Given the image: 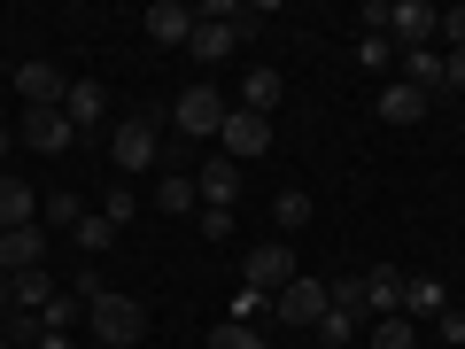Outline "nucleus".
<instances>
[{"instance_id":"nucleus-1","label":"nucleus","mask_w":465,"mask_h":349,"mask_svg":"<svg viewBox=\"0 0 465 349\" xmlns=\"http://www.w3.org/2000/svg\"><path fill=\"white\" fill-rule=\"evenodd\" d=\"M85 334H94V349H133V342H148V311H140L133 295L94 287V303H85Z\"/></svg>"},{"instance_id":"nucleus-2","label":"nucleus","mask_w":465,"mask_h":349,"mask_svg":"<svg viewBox=\"0 0 465 349\" xmlns=\"http://www.w3.org/2000/svg\"><path fill=\"white\" fill-rule=\"evenodd\" d=\"M287 280H295V241H256L241 256V287H256V295H280Z\"/></svg>"},{"instance_id":"nucleus-3","label":"nucleus","mask_w":465,"mask_h":349,"mask_svg":"<svg viewBox=\"0 0 465 349\" xmlns=\"http://www.w3.org/2000/svg\"><path fill=\"white\" fill-rule=\"evenodd\" d=\"M272 318L280 326H295V334H311L318 318H326V280H311V272H295V280L272 295Z\"/></svg>"},{"instance_id":"nucleus-4","label":"nucleus","mask_w":465,"mask_h":349,"mask_svg":"<svg viewBox=\"0 0 465 349\" xmlns=\"http://www.w3.org/2000/svg\"><path fill=\"white\" fill-rule=\"evenodd\" d=\"M225 109H232V101L217 94V85H186V94H179V109H171V125H179L186 140H217Z\"/></svg>"},{"instance_id":"nucleus-5","label":"nucleus","mask_w":465,"mask_h":349,"mask_svg":"<svg viewBox=\"0 0 465 349\" xmlns=\"http://www.w3.org/2000/svg\"><path fill=\"white\" fill-rule=\"evenodd\" d=\"M217 148H225L232 164H256V155H272V116L225 109V125H217Z\"/></svg>"},{"instance_id":"nucleus-6","label":"nucleus","mask_w":465,"mask_h":349,"mask_svg":"<svg viewBox=\"0 0 465 349\" xmlns=\"http://www.w3.org/2000/svg\"><path fill=\"white\" fill-rule=\"evenodd\" d=\"M434 32H442V8H434V0H388V39L434 47Z\"/></svg>"},{"instance_id":"nucleus-7","label":"nucleus","mask_w":465,"mask_h":349,"mask_svg":"<svg viewBox=\"0 0 465 349\" xmlns=\"http://www.w3.org/2000/svg\"><path fill=\"white\" fill-rule=\"evenodd\" d=\"M109 164L116 171H148L155 164V116H124L109 133Z\"/></svg>"},{"instance_id":"nucleus-8","label":"nucleus","mask_w":465,"mask_h":349,"mask_svg":"<svg viewBox=\"0 0 465 349\" xmlns=\"http://www.w3.org/2000/svg\"><path fill=\"white\" fill-rule=\"evenodd\" d=\"M16 140H24V148H39V155H63L70 140H78V125H70L63 109H24V125H16Z\"/></svg>"},{"instance_id":"nucleus-9","label":"nucleus","mask_w":465,"mask_h":349,"mask_svg":"<svg viewBox=\"0 0 465 349\" xmlns=\"http://www.w3.org/2000/svg\"><path fill=\"white\" fill-rule=\"evenodd\" d=\"M194 186H202V210H232V202H241V164H232V155H210V164L194 171Z\"/></svg>"},{"instance_id":"nucleus-10","label":"nucleus","mask_w":465,"mask_h":349,"mask_svg":"<svg viewBox=\"0 0 465 349\" xmlns=\"http://www.w3.org/2000/svg\"><path fill=\"white\" fill-rule=\"evenodd\" d=\"M194 8H186V0H155V8H148V39H155V47H186V39H194Z\"/></svg>"},{"instance_id":"nucleus-11","label":"nucleus","mask_w":465,"mask_h":349,"mask_svg":"<svg viewBox=\"0 0 465 349\" xmlns=\"http://www.w3.org/2000/svg\"><path fill=\"white\" fill-rule=\"evenodd\" d=\"M63 295V287H54V272L39 264V272H8V311H24V318H39L47 311V303Z\"/></svg>"},{"instance_id":"nucleus-12","label":"nucleus","mask_w":465,"mask_h":349,"mask_svg":"<svg viewBox=\"0 0 465 349\" xmlns=\"http://www.w3.org/2000/svg\"><path fill=\"white\" fill-rule=\"evenodd\" d=\"M16 94L32 101V109H63L70 78H63V70H54V63H24V70H16Z\"/></svg>"},{"instance_id":"nucleus-13","label":"nucleus","mask_w":465,"mask_h":349,"mask_svg":"<svg viewBox=\"0 0 465 349\" xmlns=\"http://www.w3.org/2000/svg\"><path fill=\"white\" fill-rule=\"evenodd\" d=\"M39 264H47V233H39V225L0 233V272H39Z\"/></svg>"},{"instance_id":"nucleus-14","label":"nucleus","mask_w":465,"mask_h":349,"mask_svg":"<svg viewBox=\"0 0 465 349\" xmlns=\"http://www.w3.org/2000/svg\"><path fill=\"white\" fill-rule=\"evenodd\" d=\"M365 318H403V272L396 264L365 272Z\"/></svg>"},{"instance_id":"nucleus-15","label":"nucleus","mask_w":465,"mask_h":349,"mask_svg":"<svg viewBox=\"0 0 465 349\" xmlns=\"http://www.w3.org/2000/svg\"><path fill=\"white\" fill-rule=\"evenodd\" d=\"M287 101V78L280 70H249V78H241V101H232V109H249V116H272Z\"/></svg>"},{"instance_id":"nucleus-16","label":"nucleus","mask_w":465,"mask_h":349,"mask_svg":"<svg viewBox=\"0 0 465 349\" xmlns=\"http://www.w3.org/2000/svg\"><path fill=\"white\" fill-rule=\"evenodd\" d=\"M427 101L434 94H419V85H381V125H419V116H427Z\"/></svg>"},{"instance_id":"nucleus-17","label":"nucleus","mask_w":465,"mask_h":349,"mask_svg":"<svg viewBox=\"0 0 465 349\" xmlns=\"http://www.w3.org/2000/svg\"><path fill=\"white\" fill-rule=\"evenodd\" d=\"M101 109H109V94H101L94 78H70V94H63V116L78 125V133H85V125H101Z\"/></svg>"},{"instance_id":"nucleus-18","label":"nucleus","mask_w":465,"mask_h":349,"mask_svg":"<svg viewBox=\"0 0 465 349\" xmlns=\"http://www.w3.org/2000/svg\"><path fill=\"white\" fill-rule=\"evenodd\" d=\"M39 217V194L24 179H0V233H16V225H32Z\"/></svg>"},{"instance_id":"nucleus-19","label":"nucleus","mask_w":465,"mask_h":349,"mask_svg":"<svg viewBox=\"0 0 465 349\" xmlns=\"http://www.w3.org/2000/svg\"><path fill=\"white\" fill-rule=\"evenodd\" d=\"M403 85L434 94V85H442V47H403Z\"/></svg>"},{"instance_id":"nucleus-20","label":"nucleus","mask_w":465,"mask_h":349,"mask_svg":"<svg viewBox=\"0 0 465 349\" xmlns=\"http://www.w3.org/2000/svg\"><path fill=\"white\" fill-rule=\"evenodd\" d=\"M155 210H171V217H179V210H202V186L186 179V171H163V186H155Z\"/></svg>"},{"instance_id":"nucleus-21","label":"nucleus","mask_w":465,"mask_h":349,"mask_svg":"<svg viewBox=\"0 0 465 349\" xmlns=\"http://www.w3.org/2000/svg\"><path fill=\"white\" fill-rule=\"evenodd\" d=\"M442 280H403V318H411V326H419V318H434V311H442Z\"/></svg>"},{"instance_id":"nucleus-22","label":"nucleus","mask_w":465,"mask_h":349,"mask_svg":"<svg viewBox=\"0 0 465 349\" xmlns=\"http://www.w3.org/2000/svg\"><path fill=\"white\" fill-rule=\"evenodd\" d=\"M365 349H419V326H411V318H372Z\"/></svg>"},{"instance_id":"nucleus-23","label":"nucleus","mask_w":465,"mask_h":349,"mask_svg":"<svg viewBox=\"0 0 465 349\" xmlns=\"http://www.w3.org/2000/svg\"><path fill=\"white\" fill-rule=\"evenodd\" d=\"M272 217H280V241H295V233L311 225V194H295V186H287V194L272 202Z\"/></svg>"},{"instance_id":"nucleus-24","label":"nucleus","mask_w":465,"mask_h":349,"mask_svg":"<svg viewBox=\"0 0 465 349\" xmlns=\"http://www.w3.org/2000/svg\"><path fill=\"white\" fill-rule=\"evenodd\" d=\"M78 318H85V295H54L47 311H39V334H70Z\"/></svg>"},{"instance_id":"nucleus-25","label":"nucleus","mask_w":465,"mask_h":349,"mask_svg":"<svg viewBox=\"0 0 465 349\" xmlns=\"http://www.w3.org/2000/svg\"><path fill=\"white\" fill-rule=\"evenodd\" d=\"M357 326H365V318H349V311H333V303H326V318H318V342H326V349H341V342H357Z\"/></svg>"},{"instance_id":"nucleus-26","label":"nucleus","mask_w":465,"mask_h":349,"mask_svg":"<svg viewBox=\"0 0 465 349\" xmlns=\"http://www.w3.org/2000/svg\"><path fill=\"white\" fill-rule=\"evenodd\" d=\"M70 241H78V249H109V241H116V225H109V217H101V210H85Z\"/></svg>"},{"instance_id":"nucleus-27","label":"nucleus","mask_w":465,"mask_h":349,"mask_svg":"<svg viewBox=\"0 0 465 349\" xmlns=\"http://www.w3.org/2000/svg\"><path fill=\"white\" fill-rule=\"evenodd\" d=\"M256 318H272V295H256V287H232V326H256Z\"/></svg>"},{"instance_id":"nucleus-28","label":"nucleus","mask_w":465,"mask_h":349,"mask_svg":"<svg viewBox=\"0 0 465 349\" xmlns=\"http://www.w3.org/2000/svg\"><path fill=\"white\" fill-rule=\"evenodd\" d=\"M39 210H47V225H63V233H78V217H85V202H78V194H47V202H39Z\"/></svg>"},{"instance_id":"nucleus-29","label":"nucleus","mask_w":465,"mask_h":349,"mask_svg":"<svg viewBox=\"0 0 465 349\" xmlns=\"http://www.w3.org/2000/svg\"><path fill=\"white\" fill-rule=\"evenodd\" d=\"M210 349H272V342H264L256 326H232V318H225V326L210 334Z\"/></svg>"},{"instance_id":"nucleus-30","label":"nucleus","mask_w":465,"mask_h":349,"mask_svg":"<svg viewBox=\"0 0 465 349\" xmlns=\"http://www.w3.org/2000/svg\"><path fill=\"white\" fill-rule=\"evenodd\" d=\"M101 217H109V225H116V233H124V225H133V217H140V202H133V194H124V186H109V202H101Z\"/></svg>"},{"instance_id":"nucleus-31","label":"nucleus","mask_w":465,"mask_h":349,"mask_svg":"<svg viewBox=\"0 0 465 349\" xmlns=\"http://www.w3.org/2000/svg\"><path fill=\"white\" fill-rule=\"evenodd\" d=\"M434 334H442L450 349H465V311H458V303H442V311H434Z\"/></svg>"},{"instance_id":"nucleus-32","label":"nucleus","mask_w":465,"mask_h":349,"mask_svg":"<svg viewBox=\"0 0 465 349\" xmlns=\"http://www.w3.org/2000/svg\"><path fill=\"white\" fill-rule=\"evenodd\" d=\"M372 32L388 39V0H365V8H357V39H372Z\"/></svg>"},{"instance_id":"nucleus-33","label":"nucleus","mask_w":465,"mask_h":349,"mask_svg":"<svg viewBox=\"0 0 465 349\" xmlns=\"http://www.w3.org/2000/svg\"><path fill=\"white\" fill-rule=\"evenodd\" d=\"M388 55H396V39H381V32L357 39V63H365V70H388Z\"/></svg>"},{"instance_id":"nucleus-34","label":"nucleus","mask_w":465,"mask_h":349,"mask_svg":"<svg viewBox=\"0 0 465 349\" xmlns=\"http://www.w3.org/2000/svg\"><path fill=\"white\" fill-rule=\"evenodd\" d=\"M194 225L202 241H232V210H194Z\"/></svg>"},{"instance_id":"nucleus-35","label":"nucleus","mask_w":465,"mask_h":349,"mask_svg":"<svg viewBox=\"0 0 465 349\" xmlns=\"http://www.w3.org/2000/svg\"><path fill=\"white\" fill-rule=\"evenodd\" d=\"M434 39H442V55H458L465 47V8H442V32Z\"/></svg>"},{"instance_id":"nucleus-36","label":"nucleus","mask_w":465,"mask_h":349,"mask_svg":"<svg viewBox=\"0 0 465 349\" xmlns=\"http://www.w3.org/2000/svg\"><path fill=\"white\" fill-rule=\"evenodd\" d=\"M442 85H458V94H465V47H458V55H442Z\"/></svg>"},{"instance_id":"nucleus-37","label":"nucleus","mask_w":465,"mask_h":349,"mask_svg":"<svg viewBox=\"0 0 465 349\" xmlns=\"http://www.w3.org/2000/svg\"><path fill=\"white\" fill-rule=\"evenodd\" d=\"M0 349H39V342H16V334H0Z\"/></svg>"},{"instance_id":"nucleus-38","label":"nucleus","mask_w":465,"mask_h":349,"mask_svg":"<svg viewBox=\"0 0 465 349\" xmlns=\"http://www.w3.org/2000/svg\"><path fill=\"white\" fill-rule=\"evenodd\" d=\"M0 311H8V272H0Z\"/></svg>"},{"instance_id":"nucleus-39","label":"nucleus","mask_w":465,"mask_h":349,"mask_svg":"<svg viewBox=\"0 0 465 349\" xmlns=\"http://www.w3.org/2000/svg\"><path fill=\"white\" fill-rule=\"evenodd\" d=\"M0 155H8V133H0Z\"/></svg>"},{"instance_id":"nucleus-40","label":"nucleus","mask_w":465,"mask_h":349,"mask_svg":"<svg viewBox=\"0 0 465 349\" xmlns=\"http://www.w3.org/2000/svg\"><path fill=\"white\" fill-rule=\"evenodd\" d=\"M458 101H465V94H458Z\"/></svg>"}]
</instances>
